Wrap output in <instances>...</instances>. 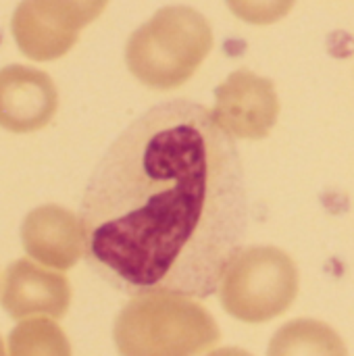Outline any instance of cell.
I'll return each instance as SVG.
<instances>
[{"label": "cell", "mask_w": 354, "mask_h": 356, "mask_svg": "<svg viewBox=\"0 0 354 356\" xmlns=\"http://www.w3.org/2000/svg\"><path fill=\"white\" fill-rule=\"evenodd\" d=\"M77 219L88 265L115 290L209 298L248 227L238 148L202 104L161 102L102 154Z\"/></svg>", "instance_id": "obj_1"}, {"label": "cell", "mask_w": 354, "mask_h": 356, "mask_svg": "<svg viewBox=\"0 0 354 356\" xmlns=\"http://www.w3.org/2000/svg\"><path fill=\"white\" fill-rule=\"evenodd\" d=\"M113 338L119 356H200L219 342L221 332L190 296L154 292L125 305Z\"/></svg>", "instance_id": "obj_2"}, {"label": "cell", "mask_w": 354, "mask_h": 356, "mask_svg": "<svg viewBox=\"0 0 354 356\" xmlns=\"http://www.w3.org/2000/svg\"><path fill=\"white\" fill-rule=\"evenodd\" d=\"M213 48V29L202 13L175 4L159 8L125 44L131 75L152 90L184 86Z\"/></svg>", "instance_id": "obj_3"}, {"label": "cell", "mask_w": 354, "mask_h": 356, "mask_svg": "<svg viewBox=\"0 0 354 356\" xmlns=\"http://www.w3.org/2000/svg\"><path fill=\"white\" fill-rule=\"evenodd\" d=\"M223 309L244 323H265L290 309L298 294L294 261L273 246L240 250L219 282Z\"/></svg>", "instance_id": "obj_4"}, {"label": "cell", "mask_w": 354, "mask_h": 356, "mask_svg": "<svg viewBox=\"0 0 354 356\" xmlns=\"http://www.w3.org/2000/svg\"><path fill=\"white\" fill-rule=\"evenodd\" d=\"M106 4L108 0H21L10 29L27 58L56 60L75 46L79 31L96 21Z\"/></svg>", "instance_id": "obj_5"}, {"label": "cell", "mask_w": 354, "mask_h": 356, "mask_svg": "<svg viewBox=\"0 0 354 356\" xmlns=\"http://www.w3.org/2000/svg\"><path fill=\"white\" fill-rule=\"evenodd\" d=\"M211 115L230 138H267L280 115L275 86L267 77L238 69L215 90V108Z\"/></svg>", "instance_id": "obj_6"}, {"label": "cell", "mask_w": 354, "mask_h": 356, "mask_svg": "<svg viewBox=\"0 0 354 356\" xmlns=\"http://www.w3.org/2000/svg\"><path fill=\"white\" fill-rule=\"evenodd\" d=\"M58 108V92L52 77L27 65L0 69V127L13 134H29L46 127Z\"/></svg>", "instance_id": "obj_7"}, {"label": "cell", "mask_w": 354, "mask_h": 356, "mask_svg": "<svg viewBox=\"0 0 354 356\" xmlns=\"http://www.w3.org/2000/svg\"><path fill=\"white\" fill-rule=\"evenodd\" d=\"M0 305L17 321L42 315L56 321L69 311L71 286L63 273L19 259L6 269Z\"/></svg>", "instance_id": "obj_8"}, {"label": "cell", "mask_w": 354, "mask_h": 356, "mask_svg": "<svg viewBox=\"0 0 354 356\" xmlns=\"http://www.w3.org/2000/svg\"><path fill=\"white\" fill-rule=\"evenodd\" d=\"M21 242L35 263L58 271L75 267L83 257L79 219L58 204L33 209L21 225Z\"/></svg>", "instance_id": "obj_9"}, {"label": "cell", "mask_w": 354, "mask_h": 356, "mask_svg": "<svg viewBox=\"0 0 354 356\" xmlns=\"http://www.w3.org/2000/svg\"><path fill=\"white\" fill-rule=\"evenodd\" d=\"M267 356H348V350L330 325L298 319L277 330L269 342Z\"/></svg>", "instance_id": "obj_10"}, {"label": "cell", "mask_w": 354, "mask_h": 356, "mask_svg": "<svg viewBox=\"0 0 354 356\" xmlns=\"http://www.w3.org/2000/svg\"><path fill=\"white\" fill-rule=\"evenodd\" d=\"M8 356H71V346L54 319L29 317L10 332Z\"/></svg>", "instance_id": "obj_11"}, {"label": "cell", "mask_w": 354, "mask_h": 356, "mask_svg": "<svg viewBox=\"0 0 354 356\" xmlns=\"http://www.w3.org/2000/svg\"><path fill=\"white\" fill-rule=\"evenodd\" d=\"M230 10L252 25H271L284 19L296 0H225Z\"/></svg>", "instance_id": "obj_12"}, {"label": "cell", "mask_w": 354, "mask_h": 356, "mask_svg": "<svg viewBox=\"0 0 354 356\" xmlns=\"http://www.w3.org/2000/svg\"><path fill=\"white\" fill-rule=\"evenodd\" d=\"M207 356H252L250 353L242 350V348H219V350H213Z\"/></svg>", "instance_id": "obj_13"}, {"label": "cell", "mask_w": 354, "mask_h": 356, "mask_svg": "<svg viewBox=\"0 0 354 356\" xmlns=\"http://www.w3.org/2000/svg\"><path fill=\"white\" fill-rule=\"evenodd\" d=\"M0 356H6V353H4V346H2V340H0Z\"/></svg>", "instance_id": "obj_14"}]
</instances>
